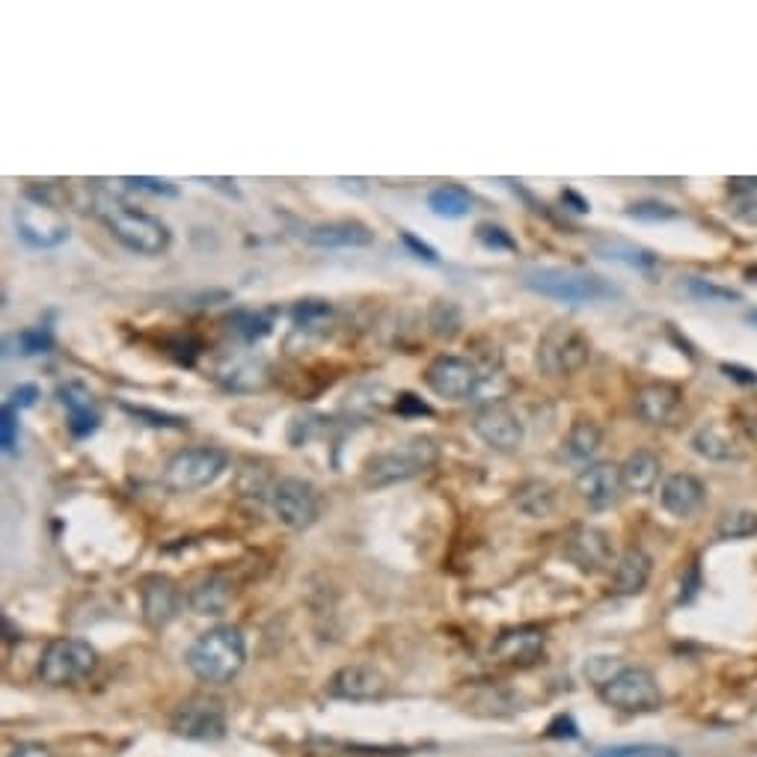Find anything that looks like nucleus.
<instances>
[{
    "label": "nucleus",
    "mask_w": 757,
    "mask_h": 757,
    "mask_svg": "<svg viewBox=\"0 0 757 757\" xmlns=\"http://www.w3.org/2000/svg\"><path fill=\"white\" fill-rule=\"evenodd\" d=\"M627 217H633V221H645V223H665V221H677L681 217V212H675L672 205H663V203H633L627 208Z\"/></svg>",
    "instance_id": "nucleus-39"
},
{
    "label": "nucleus",
    "mask_w": 757,
    "mask_h": 757,
    "mask_svg": "<svg viewBox=\"0 0 757 757\" xmlns=\"http://www.w3.org/2000/svg\"><path fill=\"white\" fill-rule=\"evenodd\" d=\"M99 665V654L90 642L72 636L51 638L39 656L37 672L48 686H74L93 675Z\"/></svg>",
    "instance_id": "nucleus-6"
},
{
    "label": "nucleus",
    "mask_w": 757,
    "mask_h": 757,
    "mask_svg": "<svg viewBox=\"0 0 757 757\" xmlns=\"http://www.w3.org/2000/svg\"><path fill=\"white\" fill-rule=\"evenodd\" d=\"M684 410V396L675 383L665 380H654L636 392V416L645 426L668 428L675 426L677 416Z\"/></svg>",
    "instance_id": "nucleus-16"
},
{
    "label": "nucleus",
    "mask_w": 757,
    "mask_h": 757,
    "mask_svg": "<svg viewBox=\"0 0 757 757\" xmlns=\"http://www.w3.org/2000/svg\"><path fill=\"white\" fill-rule=\"evenodd\" d=\"M10 757H54L42 743H21L10 751Z\"/></svg>",
    "instance_id": "nucleus-49"
},
{
    "label": "nucleus",
    "mask_w": 757,
    "mask_h": 757,
    "mask_svg": "<svg viewBox=\"0 0 757 757\" xmlns=\"http://www.w3.org/2000/svg\"><path fill=\"white\" fill-rule=\"evenodd\" d=\"M601 698L621 713H654L663 704L656 677L642 665H624L601 684Z\"/></svg>",
    "instance_id": "nucleus-8"
},
{
    "label": "nucleus",
    "mask_w": 757,
    "mask_h": 757,
    "mask_svg": "<svg viewBox=\"0 0 757 757\" xmlns=\"http://www.w3.org/2000/svg\"><path fill=\"white\" fill-rule=\"evenodd\" d=\"M426 387L446 401H467L481 389L479 366L458 354H440L426 366Z\"/></svg>",
    "instance_id": "nucleus-10"
},
{
    "label": "nucleus",
    "mask_w": 757,
    "mask_h": 757,
    "mask_svg": "<svg viewBox=\"0 0 757 757\" xmlns=\"http://www.w3.org/2000/svg\"><path fill=\"white\" fill-rule=\"evenodd\" d=\"M170 728L176 737L212 743L226 734V713H223V704L212 695H191L176 707Z\"/></svg>",
    "instance_id": "nucleus-12"
},
{
    "label": "nucleus",
    "mask_w": 757,
    "mask_h": 757,
    "mask_svg": "<svg viewBox=\"0 0 757 757\" xmlns=\"http://www.w3.org/2000/svg\"><path fill=\"white\" fill-rule=\"evenodd\" d=\"M229 470V452L217 446H191L182 449L164 470V484L176 493H194V490L212 488L223 472Z\"/></svg>",
    "instance_id": "nucleus-7"
},
{
    "label": "nucleus",
    "mask_w": 757,
    "mask_h": 757,
    "mask_svg": "<svg viewBox=\"0 0 757 757\" xmlns=\"http://www.w3.org/2000/svg\"><path fill=\"white\" fill-rule=\"evenodd\" d=\"M140 606H143V621L149 627L164 630L176 621L178 610H182V592L164 573H149L140 582Z\"/></svg>",
    "instance_id": "nucleus-14"
},
{
    "label": "nucleus",
    "mask_w": 757,
    "mask_h": 757,
    "mask_svg": "<svg viewBox=\"0 0 757 757\" xmlns=\"http://www.w3.org/2000/svg\"><path fill=\"white\" fill-rule=\"evenodd\" d=\"M57 398L65 407V426L72 431V437L83 440V437L95 434L99 428V407H95L93 389L81 383V380H65L57 387Z\"/></svg>",
    "instance_id": "nucleus-19"
},
{
    "label": "nucleus",
    "mask_w": 757,
    "mask_h": 757,
    "mask_svg": "<svg viewBox=\"0 0 757 757\" xmlns=\"http://www.w3.org/2000/svg\"><path fill=\"white\" fill-rule=\"evenodd\" d=\"M327 689H330L333 698H342V702H375V698L387 695V677L371 665L354 663L339 668L330 677Z\"/></svg>",
    "instance_id": "nucleus-17"
},
{
    "label": "nucleus",
    "mask_w": 757,
    "mask_h": 757,
    "mask_svg": "<svg viewBox=\"0 0 757 757\" xmlns=\"http://www.w3.org/2000/svg\"><path fill=\"white\" fill-rule=\"evenodd\" d=\"M122 185L134 187V191H143V194L152 196H164V200H176L178 187L166 178H152V176H129L122 178Z\"/></svg>",
    "instance_id": "nucleus-40"
},
{
    "label": "nucleus",
    "mask_w": 757,
    "mask_h": 757,
    "mask_svg": "<svg viewBox=\"0 0 757 757\" xmlns=\"http://www.w3.org/2000/svg\"><path fill=\"white\" fill-rule=\"evenodd\" d=\"M336 318V309L327 300H297L291 306V321L297 330L304 333H324Z\"/></svg>",
    "instance_id": "nucleus-32"
},
{
    "label": "nucleus",
    "mask_w": 757,
    "mask_h": 757,
    "mask_svg": "<svg viewBox=\"0 0 757 757\" xmlns=\"http://www.w3.org/2000/svg\"><path fill=\"white\" fill-rule=\"evenodd\" d=\"M16 345H19L21 357H37V354H48L51 345H54V336H51V327L45 324H37V327H28L16 336Z\"/></svg>",
    "instance_id": "nucleus-37"
},
{
    "label": "nucleus",
    "mask_w": 757,
    "mask_h": 757,
    "mask_svg": "<svg viewBox=\"0 0 757 757\" xmlns=\"http://www.w3.org/2000/svg\"><path fill=\"white\" fill-rule=\"evenodd\" d=\"M603 446V431L589 419H580L573 422L567 437H564V452L571 461H589L594 454L601 452Z\"/></svg>",
    "instance_id": "nucleus-30"
},
{
    "label": "nucleus",
    "mask_w": 757,
    "mask_h": 757,
    "mask_svg": "<svg viewBox=\"0 0 757 757\" xmlns=\"http://www.w3.org/2000/svg\"><path fill=\"white\" fill-rule=\"evenodd\" d=\"M475 241L484 249H493V253H520L518 238L505 226H499V223H479L475 226Z\"/></svg>",
    "instance_id": "nucleus-36"
},
{
    "label": "nucleus",
    "mask_w": 757,
    "mask_h": 757,
    "mask_svg": "<svg viewBox=\"0 0 757 757\" xmlns=\"http://www.w3.org/2000/svg\"><path fill=\"white\" fill-rule=\"evenodd\" d=\"M573 488L580 493V499L594 511L612 509L624 493V479H621L618 463H589L585 470L576 475Z\"/></svg>",
    "instance_id": "nucleus-15"
},
{
    "label": "nucleus",
    "mask_w": 757,
    "mask_h": 757,
    "mask_svg": "<svg viewBox=\"0 0 757 757\" xmlns=\"http://www.w3.org/2000/svg\"><path fill=\"white\" fill-rule=\"evenodd\" d=\"M217 380L232 392H262L270 383V362L259 354H241L223 362Z\"/></svg>",
    "instance_id": "nucleus-22"
},
{
    "label": "nucleus",
    "mask_w": 757,
    "mask_h": 757,
    "mask_svg": "<svg viewBox=\"0 0 757 757\" xmlns=\"http://www.w3.org/2000/svg\"><path fill=\"white\" fill-rule=\"evenodd\" d=\"M122 410L131 413L137 422H143V426H149V428H164V431H185L187 428V419H182V416L161 413V410H152V407L129 405V401H122Z\"/></svg>",
    "instance_id": "nucleus-35"
},
{
    "label": "nucleus",
    "mask_w": 757,
    "mask_h": 757,
    "mask_svg": "<svg viewBox=\"0 0 757 757\" xmlns=\"http://www.w3.org/2000/svg\"><path fill=\"white\" fill-rule=\"evenodd\" d=\"M232 603V582L221 573H208L187 592V606L203 618H221Z\"/></svg>",
    "instance_id": "nucleus-25"
},
{
    "label": "nucleus",
    "mask_w": 757,
    "mask_h": 757,
    "mask_svg": "<svg viewBox=\"0 0 757 757\" xmlns=\"http://www.w3.org/2000/svg\"><path fill=\"white\" fill-rule=\"evenodd\" d=\"M597 253H601L603 259L621 262V265L636 270H654L659 265V259H656L651 249H642L636 244H627V241H601Z\"/></svg>",
    "instance_id": "nucleus-31"
},
{
    "label": "nucleus",
    "mask_w": 757,
    "mask_h": 757,
    "mask_svg": "<svg viewBox=\"0 0 757 757\" xmlns=\"http://www.w3.org/2000/svg\"><path fill=\"white\" fill-rule=\"evenodd\" d=\"M730 217L748 226H757V194H737L730 200Z\"/></svg>",
    "instance_id": "nucleus-44"
},
{
    "label": "nucleus",
    "mask_w": 757,
    "mask_h": 757,
    "mask_svg": "<svg viewBox=\"0 0 757 757\" xmlns=\"http://www.w3.org/2000/svg\"><path fill=\"white\" fill-rule=\"evenodd\" d=\"M523 286L535 295L573 306L601 304V300L618 297V288L612 286L610 279L573 268H529L523 270Z\"/></svg>",
    "instance_id": "nucleus-4"
},
{
    "label": "nucleus",
    "mask_w": 757,
    "mask_h": 757,
    "mask_svg": "<svg viewBox=\"0 0 757 757\" xmlns=\"http://www.w3.org/2000/svg\"><path fill=\"white\" fill-rule=\"evenodd\" d=\"M722 371L728 375V378H734V380H739V383H746V387H755L757 383V371H751V369H743V366H722Z\"/></svg>",
    "instance_id": "nucleus-48"
},
{
    "label": "nucleus",
    "mask_w": 757,
    "mask_h": 757,
    "mask_svg": "<svg viewBox=\"0 0 757 757\" xmlns=\"http://www.w3.org/2000/svg\"><path fill=\"white\" fill-rule=\"evenodd\" d=\"M401 241H405V247L413 253L416 259H422V262H428V265H440V256H437V249L428 244V241H422V238H416L413 232H401Z\"/></svg>",
    "instance_id": "nucleus-45"
},
{
    "label": "nucleus",
    "mask_w": 757,
    "mask_h": 757,
    "mask_svg": "<svg viewBox=\"0 0 757 757\" xmlns=\"http://www.w3.org/2000/svg\"><path fill=\"white\" fill-rule=\"evenodd\" d=\"M428 324H431V330H434L437 336L454 339V336L461 333V309H458L452 300H437V304L431 306V313H428Z\"/></svg>",
    "instance_id": "nucleus-34"
},
{
    "label": "nucleus",
    "mask_w": 757,
    "mask_h": 757,
    "mask_svg": "<svg viewBox=\"0 0 757 757\" xmlns=\"http://www.w3.org/2000/svg\"><path fill=\"white\" fill-rule=\"evenodd\" d=\"M16 229H19L21 241H28L30 247L37 249H54L69 241V221L39 196H28L16 208Z\"/></svg>",
    "instance_id": "nucleus-11"
},
{
    "label": "nucleus",
    "mask_w": 757,
    "mask_h": 757,
    "mask_svg": "<svg viewBox=\"0 0 757 757\" xmlns=\"http://www.w3.org/2000/svg\"><path fill=\"white\" fill-rule=\"evenodd\" d=\"M475 196L463 185H437L434 191H428V208L434 217L443 221H463L470 217Z\"/></svg>",
    "instance_id": "nucleus-28"
},
{
    "label": "nucleus",
    "mask_w": 757,
    "mask_h": 757,
    "mask_svg": "<svg viewBox=\"0 0 757 757\" xmlns=\"http://www.w3.org/2000/svg\"><path fill=\"white\" fill-rule=\"evenodd\" d=\"M704 497H707V490H704L702 479H695L693 472H675L659 488L663 509L668 514H675V518H693L695 511L704 505Z\"/></svg>",
    "instance_id": "nucleus-23"
},
{
    "label": "nucleus",
    "mask_w": 757,
    "mask_h": 757,
    "mask_svg": "<svg viewBox=\"0 0 757 757\" xmlns=\"http://www.w3.org/2000/svg\"><path fill=\"white\" fill-rule=\"evenodd\" d=\"M95 212H99V217H102L113 238L131 253H137V256H161L173 244L170 226L155 214L140 212L134 205L108 200V203H99Z\"/></svg>",
    "instance_id": "nucleus-3"
},
{
    "label": "nucleus",
    "mask_w": 757,
    "mask_h": 757,
    "mask_svg": "<svg viewBox=\"0 0 757 757\" xmlns=\"http://www.w3.org/2000/svg\"><path fill=\"white\" fill-rule=\"evenodd\" d=\"M651 573H654V562L645 550L638 546H630L618 555L615 562V576H612V592L621 594V597H633V594L645 592V585L651 582Z\"/></svg>",
    "instance_id": "nucleus-24"
},
{
    "label": "nucleus",
    "mask_w": 757,
    "mask_h": 757,
    "mask_svg": "<svg viewBox=\"0 0 757 757\" xmlns=\"http://www.w3.org/2000/svg\"><path fill=\"white\" fill-rule=\"evenodd\" d=\"M39 401V387L37 383H19V387L12 389V401L10 405L16 407V410H28V407H33Z\"/></svg>",
    "instance_id": "nucleus-47"
},
{
    "label": "nucleus",
    "mask_w": 757,
    "mask_h": 757,
    "mask_svg": "<svg viewBox=\"0 0 757 757\" xmlns=\"http://www.w3.org/2000/svg\"><path fill=\"white\" fill-rule=\"evenodd\" d=\"M440 463V443L434 437L416 434L401 443L389 446L383 452H375L362 467V484L366 488H392L401 481L419 479Z\"/></svg>",
    "instance_id": "nucleus-1"
},
{
    "label": "nucleus",
    "mask_w": 757,
    "mask_h": 757,
    "mask_svg": "<svg viewBox=\"0 0 757 757\" xmlns=\"http://www.w3.org/2000/svg\"><path fill=\"white\" fill-rule=\"evenodd\" d=\"M472 431L481 443L497 449V452H518L526 437V428L520 422L518 410L509 401H488L479 407V413L472 419Z\"/></svg>",
    "instance_id": "nucleus-13"
},
{
    "label": "nucleus",
    "mask_w": 757,
    "mask_h": 757,
    "mask_svg": "<svg viewBox=\"0 0 757 757\" xmlns=\"http://www.w3.org/2000/svg\"><path fill=\"white\" fill-rule=\"evenodd\" d=\"M719 535L725 541H739V538L757 535V514L755 511H730L728 518L719 523Z\"/></svg>",
    "instance_id": "nucleus-38"
},
{
    "label": "nucleus",
    "mask_w": 757,
    "mask_h": 757,
    "mask_svg": "<svg viewBox=\"0 0 757 757\" xmlns=\"http://www.w3.org/2000/svg\"><path fill=\"white\" fill-rule=\"evenodd\" d=\"M187 668L194 672L203 684H229L247 663V638L241 627L221 624L200 633L194 645L187 647Z\"/></svg>",
    "instance_id": "nucleus-2"
},
{
    "label": "nucleus",
    "mask_w": 757,
    "mask_h": 757,
    "mask_svg": "<svg viewBox=\"0 0 757 757\" xmlns=\"http://www.w3.org/2000/svg\"><path fill=\"white\" fill-rule=\"evenodd\" d=\"M535 360L546 378H573L592 360V342L573 324H553L538 342Z\"/></svg>",
    "instance_id": "nucleus-5"
},
{
    "label": "nucleus",
    "mask_w": 757,
    "mask_h": 757,
    "mask_svg": "<svg viewBox=\"0 0 757 757\" xmlns=\"http://www.w3.org/2000/svg\"><path fill=\"white\" fill-rule=\"evenodd\" d=\"M659 470L663 463L651 449H636L627 461L621 463V479H624V490L630 493H651L659 481Z\"/></svg>",
    "instance_id": "nucleus-27"
},
{
    "label": "nucleus",
    "mask_w": 757,
    "mask_h": 757,
    "mask_svg": "<svg viewBox=\"0 0 757 757\" xmlns=\"http://www.w3.org/2000/svg\"><path fill=\"white\" fill-rule=\"evenodd\" d=\"M562 203H571V205H573V212H580V214L592 212V205L585 203V200H580V196L573 194V191H564V194H562Z\"/></svg>",
    "instance_id": "nucleus-51"
},
{
    "label": "nucleus",
    "mask_w": 757,
    "mask_h": 757,
    "mask_svg": "<svg viewBox=\"0 0 757 757\" xmlns=\"http://www.w3.org/2000/svg\"><path fill=\"white\" fill-rule=\"evenodd\" d=\"M16 440H19V410L7 401L0 410V446H3V452H12Z\"/></svg>",
    "instance_id": "nucleus-42"
},
{
    "label": "nucleus",
    "mask_w": 757,
    "mask_h": 757,
    "mask_svg": "<svg viewBox=\"0 0 757 757\" xmlns=\"http://www.w3.org/2000/svg\"><path fill=\"white\" fill-rule=\"evenodd\" d=\"M597 757H681V755H677V748H672V746H651V743H642V746L606 748V751H597Z\"/></svg>",
    "instance_id": "nucleus-41"
},
{
    "label": "nucleus",
    "mask_w": 757,
    "mask_h": 757,
    "mask_svg": "<svg viewBox=\"0 0 757 757\" xmlns=\"http://www.w3.org/2000/svg\"><path fill=\"white\" fill-rule=\"evenodd\" d=\"M564 555L582 573H601L612 564V538L597 526H576L567 538Z\"/></svg>",
    "instance_id": "nucleus-20"
},
{
    "label": "nucleus",
    "mask_w": 757,
    "mask_h": 757,
    "mask_svg": "<svg viewBox=\"0 0 757 757\" xmlns=\"http://www.w3.org/2000/svg\"><path fill=\"white\" fill-rule=\"evenodd\" d=\"M232 333L238 336L241 342L256 345L262 339H268L274 333V315L270 313H253V309H238V313L229 318Z\"/></svg>",
    "instance_id": "nucleus-33"
},
{
    "label": "nucleus",
    "mask_w": 757,
    "mask_h": 757,
    "mask_svg": "<svg viewBox=\"0 0 757 757\" xmlns=\"http://www.w3.org/2000/svg\"><path fill=\"white\" fill-rule=\"evenodd\" d=\"M686 288L693 291L695 297H704V300H719V304H730V300H739V291H730V288L713 286V283H704V279H689Z\"/></svg>",
    "instance_id": "nucleus-43"
},
{
    "label": "nucleus",
    "mask_w": 757,
    "mask_h": 757,
    "mask_svg": "<svg viewBox=\"0 0 757 757\" xmlns=\"http://www.w3.org/2000/svg\"><path fill=\"white\" fill-rule=\"evenodd\" d=\"M396 413L401 416H431L434 410L422 401L419 396H413V392H401V396H396Z\"/></svg>",
    "instance_id": "nucleus-46"
},
{
    "label": "nucleus",
    "mask_w": 757,
    "mask_h": 757,
    "mask_svg": "<svg viewBox=\"0 0 757 757\" xmlns=\"http://www.w3.org/2000/svg\"><path fill=\"white\" fill-rule=\"evenodd\" d=\"M304 241L321 249H360L375 244V229L362 221L313 223L304 229Z\"/></svg>",
    "instance_id": "nucleus-18"
},
{
    "label": "nucleus",
    "mask_w": 757,
    "mask_h": 757,
    "mask_svg": "<svg viewBox=\"0 0 757 757\" xmlns=\"http://www.w3.org/2000/svg\"><path fill=\"white\" fill-rule=\"evenodd\" d=\"M514 505L526 518H550L555 509V488L544 479H529L514 490Z\"/></svg>",
    "instance_id": "nucleus-29"
},
{
    "label": "nucleus",
    "mask_w": 757,
    "mask_h": 757,
    "mask_svg": "<svg viewBox=\"0 0 757 757\" xmlns=\"http://www.w3.org/2000/svg\"><path fill=\"white\" fill-rule=\"evenodd\" d=\"M270 511L291 532H306L321 518V497L313 481L283 475L270 488Z\"/></svg>",
    "instance_id": "nucleus-9"
},
{
    "label": "nucleus",
    "mask_w": 757,
    "mask_h": 757,
    "mask_svg": "<svg viewBox=\"0 0 757 757\" xmlns=\"http://www.w3.org/2000/svg\"><path fill=\"white\" fill-rule=\"evenodd\" d=\"M695 454H702L707 461H739L743 458V446H739L737 434L725 426H704L693 434Z\"/></svg>",
    "instance_id": "nucleus-26"
},
{
    "label": "nucleus",
    "mask_w": 757,
    "mask_h": 757,
    "mask_svg": "<svg viewBox=\"0 0 757 757\" xmlns=\"http://www.w3.org/2000/svg\"><path fill=\"white\" fill-rule=\"evenodd\" d=\"M728 187L734 194H757V178H728Z\"/></svg>",
    "instance_id": "nucleus-50"
},
{
    "label": "nucleus",
    "mask_w": 757,
    "mask_h": 757,
    "mask_svg": "<svg viewBox=\"0 0 757 757\" xmlns=\"http://www.w3.org/2000/svg\"><path fill=\"white\" fill-rule=\"evenodd\" d=\"M546 636L541 627H514L505 630L502 636L490 645V656L505 665H535L544 656Z\"/></svg>",
    "instance_id": "nucleus-21"
}]
</instances>
